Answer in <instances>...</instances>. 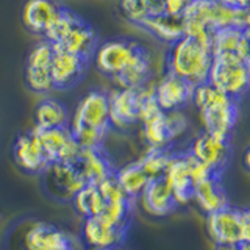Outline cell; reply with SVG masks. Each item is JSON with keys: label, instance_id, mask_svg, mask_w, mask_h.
I'll use <instances>...</instances> for the list:
<instances>
[{"label": "cell", "instance_id": "603a6c76", "mask_svg": "<svg viewBox=\"0 0 250 250\" xmlns=\"http://www.w3.org/2000/svg\"><path fill=\"white\" fill-rule=\"evenodd\" d=\"M60 10L61 5L55 0H27L22 8V22L28 31L42 36Z\"/></svg>", "mask_w": 250, "mask_h": 250}, {"label": "cell", "instance_id": "e575fe53", "mask_svg": "<svg viewBox=\"0 0 250 250\" xmlns=\"http://www.w3.org/2000/svg\"><path fill=\"white\" fill-rule=\"evenodd\" d=\"M216 250H238L236 247H225V246H217Z\"/></svg>", "mask_w": 250, "mask_h": 250}, {"label": "cell", "instance_id": "d6986e66", "mask_svg": "<svg viewBox=\"0 0 250 250\" xmlns=\"http://www.w3.org/2000/svg\"><path fill=\"white\" fill-rule=\"evenodd\" d=\"M84 178L86 185H99L105 178L114 175V167L102 147L80 148L78 158L74 163Z\"/></svg>", "mask_w": 250, "mask_h": 250}, {"label": "cell", "instance_id": "6da1fadb", "mask_svg": "<svg viewBox=\"0 0 250 250\" xmlns=\"http://www.w3.org/2000/svg\"><path fill=\"white\" fill-rule=\"evenodd\" d=\"M80 148L102 147V143L109 131V99L104 91H91L78 102L77 109L69 121Z\"/></svg>", "mask_w": 250, "mask_h": 250}, {"label": "cell", "instance_id": "4316f807", "mask_svg": "<svg viewBox=\"0 0 250 250\" xmlns=\"http://www.w3.org/2000/svg\"><path fill=\"white\" fill-rule=\"evenodd\" d=\"M114 178L117 185L121 186V189L125 192V195L131 200H136L141 192L144 191L147 183L150 182V178L141 169L138 161L127 164V166H124L119 170H114Z\"/></svg>", "mask_w": 250, "mask_h": 250}, {"label": "cell", "instance_id": "8992f818", "mask_svg": "<svg viewBox=\"0 0 250 250\" xmlns=\"http://www.w3.org/2000/svg\"><path fill=\"white\" fill-rule=\"evenodd\" d=\"M207 230L216 246L236 247L250 241V213L246 208L225 207L207 214Z\"/></svg>", "mask_w": 250, "mask_h": 250}, {"label": "cell", "instance_id": "4fadbf2b", "mask_svg": "<svg viewBox=\"0 0 250 250\" xmlns=\"http://www.w3.org/2000/svg\"><path fill=\"white\" fill-rule=\"evenodd\" d=\"M42 175L47 192L58 200H72L74 195L86 185L84 178L72 163H50Z\"/></svg>", "mask_w": 250, "mask_h": 250}, {"label": "cell", "instance_id": "d6a6232c", "mask_svg": "<svg viewBox=\"0 0 250 250\" xmlns=\"http://www.w3.org/2000/svg\"><path fill=\"white\" fill-rule=\"evenodd\" d=\"M214 2L227 6H234V8H249L250 0H214Z\"/></svg>", "mask_w": 250, "mask_h": 250}, {"label": "cell", "instance_id": "ffe728a7", "mask_svg": "<svg viewBox=\"0 0 250 250\" xmlns=\"http://www.w3.org/2000/svg\"><path fill=\"white\" fill-rule=\"evenodd\" d=\"M138 199L141 203V208L147 214L155 217L166 216L177 207L172 189L163 177L150 180Z\"/></svg>", "mask_w": 250, "mask_h": 250}, {"label": "cell", "instance_id": "7402d4cb", "mask_svg": "<svg viewBox=\"0 0 250 250\" xmlns=\"http://www.w3.org/2000/svg\"><path fill=\"white\" fill-rule=\"evenodd\" d=\"M99 45L97 33L89 23L83 19L78 21L75 25L67 31V35L55 45V49L66 50L69 53L78 55V57L89 60Z\"/></svg>", "mask_w": 250, "mask_h": 250}, {"label": "cell", "instance_id": "f1b7e54d", "mask_svg": "<svg viewBox=\"0 0 250 250\" xmlns=\"http://www.w3.org/2000/svg\"><path fill=\"white\" fill-rule=\"evenodd\" d=\"M119 8L125 19L141 27L150 16L161 13V0H119Z\"/></svg>", "mask_w": 250, "mask_h": 250}, {"label": "cell", "instance_id": "5b68a950", "mask_svg": "<svg viewBox=\"0 0 250 250\" xmlns=\"http://www.w3.org/2000/svg\"><path fill=\"white\" fill-rule=\"evenodd\" d=\"M250 61L230 55H214L208 80L213 88L234 100L241 99L250 86Z\"/></svg>", "mask_w": 250, "mask_h": 250}, {"label": "cell", "instance_id": "d4e9b609", "mask_svg": "<svg viewBox=\"0 0 250 250\" xmlns=\"http://www.w3.org/2000/svg\"><path fill=\"white\" fill-rule=\"evenodd\" d=\"M141 27L147 30L152 36L160 39L161 42L174 44L183 36V18L182 16H169L158 13L146 19Z\"/></svg>", "mask_w": 250, "mask_h": 250}, {"label": "cell", "instance_id": "52a82bcc", "mask_svg": "<svg viewBox=\"0 0 250 250\" xmlns=\"http://www.w3.org/2000/svg\"><path fill=\"white\" fill-rule=\"evenodd\" d=\"M80 246L75 236L44 222H30L13 239L14 250H66Z\"/></svg>", "mask_w": 250, "mask_h": 250}, {"label": "cell", "instance_id": "ba28073f", "mask_svg": "<svg viewBox=\"0 0 250 250\" xmlns=\"http://www.w3.org/2000/svg\"><path fill=\"white\" fill-rule=\"evenodd\" d=\"M144 50L143 45L128 39H108L97 45L92 57L99 72L114 80Z\"/></svg>", "mask_w": 250, "mask_h": 250}, {"label": "cell", "instance_id": "7c38bea8", "mask_svg": "<svg viewBox=\"0 0 250 250\" xmlns=\"http://www.w3.org/2000/svg\"><path fill=\"white\" fill-rule=\"evenodd\" d=\"M53 45L50 42L39 41L30 50L25 62V83L35 94H47L53 89L50 64L53 57Z\"/></svg>", "mask_w": 250, "mask_h": 250}, {"label": "cell", "instance_id": "3957f363", "mask_svg": "<svg viewBox=\"0 0 250 250\" xmlns=\"http://www.w3.org/2000/svg\"><path fill=\"white\" fill-rule=\"evenodd\" d=\"M213 52L208 42L189 36H182L170 44L167 53V72L183 78L191 86L207 83Z\"/></svg>", "mask_w": 250, "mask_h": 250}, {"label": "cell", "instance_id": "7a4b0ae2", "mask_svg": "<svg viewBox=\"0 0 250 250\" xmlns=\"http://www.w3.org/2000/svg\"><path fill=\"white\" fill-rule=\"evenodd\" d=\"M191 102L197 106L207 133L230 138L238 124V100L225 96L209 83H202L194 86Z\"/></svg>", "mask_w": 250, "mask_h": 250}, {"label": "cell", "instance_id": "8d00e7d4", "mask_svg": "<svg viewBox=\"0 0 250 250\" xmlns=\"http://www.w3.org/2000/svg\"><path fill=\"white\" fill-rule=\"evenodd\" d=\"M0 222H2V216H0Z\"/></svg>", "mask_w": 250, "mask_h": 250}, {"label": "cell", "instance_id": "8fae6325", "mask_svg": "<svg viewBox=\"0 0 250 250\" xmlns=\"http://www.w3.org/2000/svg\"><path fill=\"white\" fill-rule=\"evenodd\" d=\"M41 144L50 163H75L80 153V146L69 127L33 128L31 130Z\"/></svg>", "mask_w": 250, "mask_h": 250}, {"label": "cell", "instance_id": "836d02e7", "mask_svg": "<svg viewBox=\"0 0 250 250\" xmlns=\"http://www.w3.org/2000/svg\"><path fill=\"white\" fill-rule=\"evenodd\" d=\"M105 250H127L125 249L122 244H119V246H113V247H108V249H105Z\"/></svg>", "mask_w": 250, "mask_h": 250}, {"label": "cell", "instance_id": "484cf974", "mask_svg": "<svg viewBox=\"0 0 250 250\" xmlns=\"http://www.w3.org/2000/svg\"><path fill=\"white\" fill-rule=\"evenodd\" d=\"M69 111L61 102L55 99H44L35 109L36 128H58L69 127Z\"/></svg>", "mask_w": 250, "mask_h": 250}, {"label": "cell", "instance_id": "ac0fdd59", "mask_svg": "<svg viewBox=\"0 0 250 250\" xmlns=\"http://www.w3.org/2000/svg\"><path fill=\"white\" fill-rule=\"evenodd\" d=\"M16 164L28 174H42L50 164L33 131L19 135L13 146Z\"/></svg>", "mask_w": 250, "mask_h": 250}, {"label": "cell", "instance_id": "9a60e30c", "mask_svg": "<svg viewBox=\"0 0 250 250\" xmlns=\"http://www.w3.org/2000/svg\"><path fill=\"white\" fill-rule=\"evenodd\" d=\"M88 61L89 60L78 57V55L69 53L61 49H55L50 64L53 88L69 89L80 83L86 74V69H88Z\"/></svg>", "mask_w": 250, "mask_h": 250}, {"label": "cell", "instance_id": "9c48e42d", "mask_svg": "<svg viewBox=\"0 0 250 250\" xmlns=\"http://www.w3.org/2000/svg\"><path fill=\"white\" fill-rule=\"evenodd\" d=\"M141 125L148 148H169L174 139L185 131L186 121L178 111H158L144 119Z\"/></svg>", "mask_w": 250, "mask_h": 250}, {"label": "cell", "instance_id": "44dd1931", "mask_svg": "<svg viewBox=\"0 0 250 250\" xmlns=\"http://www.w3.org/2000/svg\"><path fill=\"white\" fill-rule=\"evenodd\" d=\"M249 30L221 28L211 38V52L214 55H230L244 61H250Z\"/></svg>", "mask_w": 250, "mask_h": 250}, {"label": "cell", "instance_id": "5bb4252c", "mask_svg": "<svg viewBox=\"0 0 250 250\" xmlns=\"http://www.w3.org/2000/svg\"><path fill=\"white\" fill-rule=\"evenodd\" d=\"M143 88H119L108 94L109 127L125 130L139 122V104Z\"/></svg>", "mask_w": 250, "mask_h": 250}, {"label": "cell", "instance_id": "30bf717a", "mask_svg": "<svg viewBox=\"0 0 250 250\" xmlns=\"http://www.w3.org/2000/svg\"><path fill=\"white\" fill-rule=\"evenodd\" d=\"M188 153L211 172L221 175L231 156L230 138L216 136L205 131L192 141Z\"/></svg>", "mask_w": 250, "mask_h": 250}, {"label": "cell", "instance_id": "f546056e", "mask_svg": "<svg viewBox=\"0 0 250 250\" xmlns=\"http://www.w3.org/2000/svg\"><path fill=\"white\" fill-rule=\"evenodd\" d=\"M80 19H82L80 16H77L74 11H70V10H67V8L61 6V10L57 14V18L52 21L49 28H47L45 33L42 35L44 39L55 47Z\"/></svg>", "mask_w": 250, "mask_h": 250}, {"label": "cell", "instance_id": "4dcf8cb0", "mask_svg": "<svg viewBox=\"0 0 250 250\" xmlns=\"http://www.w3.org/2000/svg\"><path fill=\"white\" fill-rule=\"evenodd\" d=\"M170 156L172 153L169 152V148H148L147 153L138 163L141 169L146 172V175L153 180L164 175Z\"/></svg>", "mask_w": 250, "mask_h": 250}, {"label": "cell", "instance_id": "277c9868", "mask_svg": "<svg viewBox=\"0 0 250 250\" xmlns=\"http://www.w3.org/2000/svg\"><path fill=\"white\" fill-rule=\"evenodd\" d=\"M213 174L214 172H211L186 152L172 153L163 178L172 189L177 205H183L192 199L194 186Z\"/></svg>", "mask_w": 250, "mask_h": 250}, {"label": "cell", "instance_id": "2e32d148", "mask_svg": "<svg viewBox=\"0 0 250 250\" xmlns=\"http://www.w3.org/2000/svg\"><path fill=\"white\" fill-rule=\"evenodd\" d=\"M192 89L194 86L185 82L183 78L167 72L156 83L152 92L156 104L161 108V111L170 113L178 111V109H182L183 106L189 104L192 99Z\"/></svg>", "mask_w": 250, "mask_h": 250}, {"label": "cell", "instance_id": "e0dca14e", "mask_svg": "<svg viewBox=\"0 0 250 250\" xmlns=\"http://www.w3.org/2000/svg\"><path fill=\"white\" fill-rule=\"evenodd\" d=\"M82 233L83 239L89 249L105 250L108 247L124 244L127 229L109 224L102 216H92L84 219Z\"/></svg>", "mask_w": 250, "mask_h": 250}, {"label": "cell", "instance_id": "cb8c5ba5", "mask_svg": "<svg viewBox=\"0 0 250 250\" xmlns=\"http://www.w3.org/2000/svg\"><path fill=\"white\" fill-rule=\"evenodd\" d=\"M192 199L205 214L216 213V211L229 207V197H227L225 188L221 183V175L213 174L202 180L194 186Z\"/></svg>", "mask_w": 250, "mask_h": 250}, {"label": "cell", "instance_id": "83f0119b", "mask_svg": "<svg viewBox=\"0 0 250 250\" xmlns=\"http://www.w3.org/2000/svg\"><path fill=\"white\" fill-rule=\"evenodd\" d=\"M74 208L80 216L86 217H92V216H99L105 207V200L99 192V188L96 185H84L80 191H78L74 199Z\"/></svg>", "mask_w": 250, "mask_h": 250}, {"label": "cell", "instance_id": "d590c367", "mask_svg": "<svg viewBox=\"0 0 250 250\" xmlns=\"http://www.w3.org/2000/svg\"><path fill=\"white\" fill-rule=\"evenodd\" d=\"M66 250H83V249H82V244H80V246H77V247H72V249H66Z\"/></svg>", "mask_w": 250, "mask_h": 250}, {"label": "cell", "instance_id": "1f68e13d", "mask_svg": "<svg viewBox=\"0 0 250 250\" xmlns=\"http://www.w3.org/2000/svg\"><path fill=\"white\" fill-rule=\"evenodd\" d=\"M192 0H161V13L169 16H183Z\"/></svg>", "mask_w": 250, "mask_h": 250}]
</instances>
